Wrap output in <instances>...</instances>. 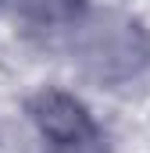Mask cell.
Wrapping results in <instances>:
<instances>
[{
  "instance_id": "1",
  "label": "cell",
  "mask_w": 150,
  "mask_h": 153,
  "mask_svg": "<svg viewBox=\"0 0 150 153\" xmlns=\"http://www.w3.org/2000/svg\"><path fill=\"white\" fill-rule=\"evenodd\" d=\"M72 61L104 85H125L150 71V29L125 11H82L68 36Z\"/></svg>"
},
{
  "instance_id": "2",
  "label": "cell",
  "mask_w": 150,
  "mask_h": 153,
  "mask_svg": "<svg viewBox=\"0 0 150 153\" xmlns=\"http://www.w3.org/2000/svg\"><path fill=\"white\" fill-rule=\"evenodd\" d=\"M25 114L50 146V153H107L104 135L86 103L64 89H39L36 96H29Z\"/></svg>"
},
{
  "instance_id": "3",
  "label": "cell",
  "mask_w": 150,
  "mask_h": 153,
  "mask_svg": "<svg viewBox=\"0 0 150 153\" xmlns=\"http://www.w3.org/2000/svg\"><path fill=\"white\" fill-rule=\"evenodd\" d=\"M89 7V0H0V11L32 18L43 25H72Z\"/></svg>"
}]
</instances>
